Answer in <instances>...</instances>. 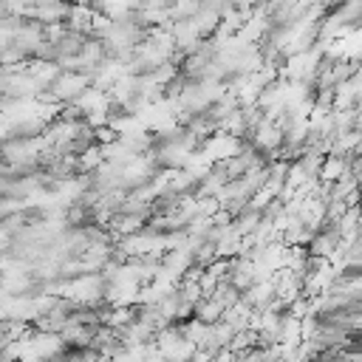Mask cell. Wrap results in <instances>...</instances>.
Returning <instances> with one entry per match:
<instances>
[]
</instances>
